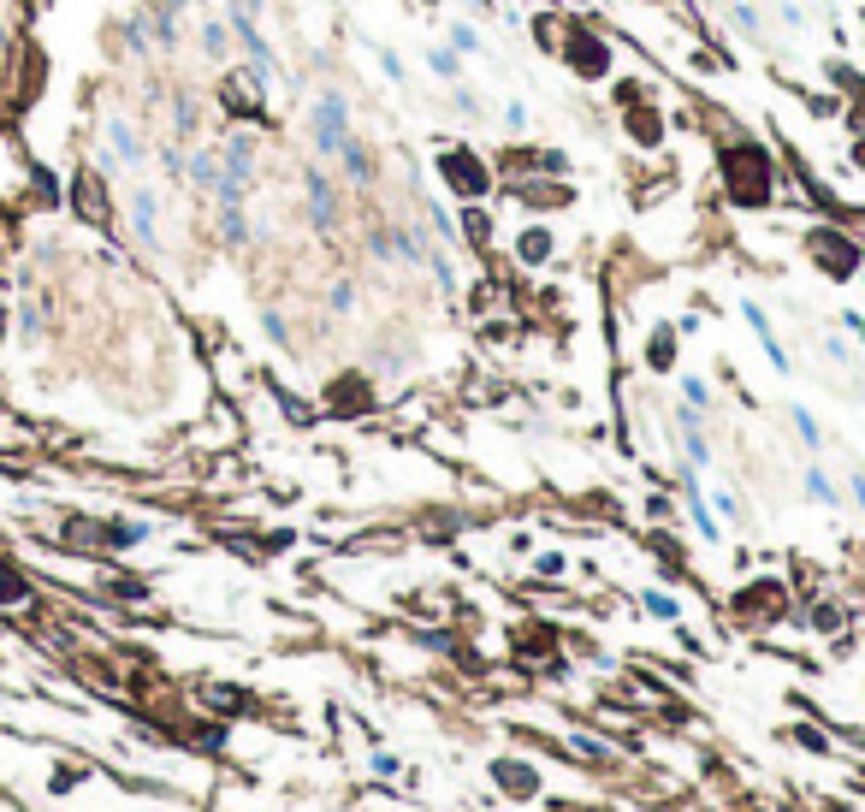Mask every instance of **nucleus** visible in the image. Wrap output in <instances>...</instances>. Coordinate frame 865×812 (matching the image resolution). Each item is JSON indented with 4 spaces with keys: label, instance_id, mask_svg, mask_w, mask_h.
Returning <instances> with one entry per match:
<instances>
[{
    "label": "nucleus",
    "instance_id": "nucleus-21",
    "mask_svg": "<svg viewBox=\"0 0 865 812\" xmlns=\"http://www.w3.org/2000/svg\"><path fill=\"white\" fill-rule=\"evenodd\" d=\"M824 77H830L842 95H865V77L853 72V66H842V59H830V66H824Z\"/></svg>",
    "mask_w": 865,
    "mask_h": 812
},
{
    "label": "nucleus",
    "instance_id": "nucleus-16",
    "mask_svg": "<svg viewBox=\"0 0 865 812\" xmlns=\"http://www.w3.org/2000/svg\"><path fill=\"white\" fill-rule=\"evenodd\" d=\"M456 226H463V238H468V243H481V249H486V243H492V214H486L481 202H468Z\"/></svg>",
    "mask_w": 865,
    "mask_h": 812
},
{
    "label": "nucleus",
    "instance_id": "nucleus-19",
    "mask_svg": "<svg viewBox=\"0 0 865 812\" xmlns=\"http://www.w3.org/2000/svg\"><path fill=\"white\" fill-rule=\"evenodd\" d=\"M202 54H208V59H226L231 54V24H226V18H208V24H202Z\"/></svg>",
    "mask_w": 865,
    "mask_h": 812
},
{
    "label": "nucleus",
    "instance_id": "nucleus-25",
    "mask_svg": "<svg viewBox=\"0 0 865 812\" xmlns=\"http://www.w3.org/2000/svg\"><path fill=\"white\" fill-rule=\"evenodd\" d=\"M504 125H510V131H527V101H504Z\"/></svg>",
    "mask_w": 865,
    "mask_h": 812
},
{
    "label": "nucleus",
    "instance_id": "nucleus-34",
    "mask_svg": "<svg viewBox=\"0 0 865 812\" xmlns=\"http://www.w3.org/2000/svg\"><path fill=\"white\" fill-rule=\"evenodd\" d=\"M699 6H706V13H724V6H729V0H699Z\"/></svg>",
    "mask_w": 865,
    "mask_h": 812
},
{
    "label": "nucleus",
    "instance_id": "nucleus-17",
    "mask_svg": "<svg viewBox=\"0 0 865 812\" xmlns=\"http://www.w3.org/2000/svg\"><path fill=\"white\" fill-rule=\"evenodd\" d=\"M557 30H569L563 18H552V13H534V24H527V36H534V48H545V54H557L563 48V36Z\"/></svg>",
    "mask_w": 865,
    "mask_h": 812
},
{
    "label": "nucleus",
    "instance_id": "nucleus-32",
    "mask_svg": "<svg viewBox=\"0 0 865 812\" xmlns=\"http://www.w3.org/2000/svg\"><path fill=\"white\" fill-rule=\"evenodd\" d=\"M238 6H243V13H256V18H261V6H267V0H238Z\"/></svg>",
    "mask_w": 865,
    "mask_h": 812
},
{
    "label": "nucleus",
    "instance_id": "nucleus-23",
    "mask_svg": "<svg viewBox=\"0 0 865 812\" xmlns=\"http://www.w3.org/2000/svg\"><path fill=\"white\" fill-rule=\"evenodd\" d=\"M806 492H812V499L824 504V510H830V504H836V486L824 481V469H806Z\"/></svg>",
    "mask_w": 865,
    "mask_h": 812
},
{
    "label": "nucleus",
    "instance_id": "nucleus-24",
    "mask_svg": "<svg viewBox=\"0 0 865 812\" xmlns=\"http://www.w3.org/2000/svg\"><path fill=\"white\" fill-rule=\"evenodd\" d=\"M327 302H332V309H338V314H344V309H356V285H350V279H338Z\"/></svg>",
    "mask_w": 865,
    "mask_h": 812
},
{
    "label": "nucleus",
    "instance_id": "nucleus-31",
    "mask_svg": "<svg viewBox=\"0 0 865 812\" xmlns=\"http://www.w3.org/2000/svg\"><path fill=\"white\" fill-rule=\"evenodd\" d=\"M468 13H481V18H492V0H468Z\"/></svg>",
    "mask_w": 865,
    "mask_h": 812
},
{
    "label": "nucleus",
    "instance_id": "nucleus-27",
    "mask_svg": "<svg viewBox=\"0 0 865 812\" xmlns=\"http://www.w3.org/2000/svg\"><path fill=\"white\" fill-rule=\"evenodd\" d=\"M795 428H800V439H806V445H818V421H812L806 410H795Z\"/></svg>",
    "mask_w": 865,
    "mask_h": 812
},
{
    "label": "nucleus",
    "instance_id": "nucleus-28",
    "mask_svg": "<svg viewBox=\"0 0 865 812\" xmlns=\"http://www.w3.org/2000/svg\"><path fill=\"white\" fill-rule=\"evenodd\" d=\"M178 131H196V101H178Z\"/></svg>",
    "mask_w": 865,
    "mask_h": 812
},
{
    "label": "nucleus",
    "instance_id": "nucleus-4",
    "mask_svg": "<svg viewBox=\"0 0 865 812\" xmlns=\"http://www.w3.org/2000/svg\"><path fill=\"white\" fill-rule=\"evenodd\" d=\"M557 54H563L569 72L587 77V84H605V77H610V59H617L605 36H593V30H581V24H569V42L557 48Z\"/></svg>",
    "mask_w": 865,
    "mask_h": 812
},
{
    "label": "nucleus",
    "instance_id": "nucleus-6",
    "mask_svg": "<svg viewBox=\"0 0 865 812\" xmlns=\"http://www.w3.org/2000/svg\"><path fill=\"white\" fill-rule=\"evenodd\" d=\"M623 137L635 149H658L664 143V119H658L653 101H635V107H623Z\"/></svg>",
    "mask_w": 865,
    "mask_h": 812
},
{
    "label": "nucleus",
    "instance_id": "nucleus-12",
    "mask_svg": "<svg viewBox=\"0 0 865 812\" xmlns=\"http://www.w3.org/2000/svg\"><path fill=\"white\" fill-rule=\"evenodd\" d=\"M362 48H368V54H374V66H380V72H385V84H410V66H403V54H398V48H385V42H374V36H362Z\"/></svg>",
    "mask_w": 865,
    "mask_h": 812
},
{
    "label": "nucleus",
    "instance_id": "nucleus-15",
    "mask_svg": "<svg viewBox=\"0 0 865 812\" xmlns=\"http://www.w3.org/2000/svg\"><path fill=\"white\" fill-rule=\"evenodd\" d=\"M445 42H451L463 59H468V54H486V36L468 24V18H451V24H445Z\"/></svg>",
    "mask_w": 865,
    "mask_h": 812
},
{
    "label": "nucleus",
    "instance_id": "nucleus-8",
    "mask_svg": "<svg viewBox=\"0 0 865 812\" xmlns=\"http://www.w3.org/2000/svg\"><path fill=\"white\" fill-rule=\"evenodd\" d=\"M302 185H309V220H314V226H332V214H338V190L327 185V172H302Z\"/></svg>",
    "mask_w": 865,
    "mask_h": 812
},
{
    "label": "nucleus",
    "instance_id": "nucleus-3",
    "mask_svg": "<svg viewBox=\"0 0 865 812\" xmlns=\"http://www.w3.org/2000/svg\"><path fill=\"white\" fill-rule=\"evenodd\" d=\"M724 167H735L741 178H729V196L741 202V208H759V202H770V155L752 143H735V155H724Z\"/></svg>",
    "mask_w": 865,
    "mask_h": 812
},
{
    "label": "nucleus",
    "instance_id": "nucleus-26",
    "mask_svg": "<svg viewBox=\"0 0 865 812\" xmlns=\"http://www.w3.org/2000/svg\"><path fill=\"white\" fill-rule=\"evenodd\" d=\"M646 611H653V617H676V599H664V593H646Z\"/></svg>",
    "mask_w": 865,
    "mask_h": 812
},
{
    "label": "nucleus",
    "instance_id": "nucleus-20",
    "mask_svg": "<svg viewBox=\"0 0 865 812\" xmlns=\"http://www.w3.org/2000/svg\"><path fill=\"white\" fill-rule=\"evenodd\" d=\"M646 362H653V368H670V362H676V327H658V332H653Z\"/></svg>",
    "mask_w": 865,
    "mask_h": 812
},
{
    "label": "nucleus",
    "instance_id": "nucleus-22",
    "mask_svg": "<svg viewBox=\"0 0 865 812\" xmlns=\"http://www.w3.org/2000/svg\"><path fill=\"white\" fill-rule=\"evenodd\" d=\"M522 202H534V208H539V202H545V208H563L569 190H563V185H527V190H522Z\"/></svg>",
    "mask_w": 865,
    "mask_h": 812
},
{
    "label": "nucleus",
    "instance_id": "nucleus-1",
    "mask_svg": "<svg viewBox=\"0 0 865 812\" xmlns=\"http://www.w3.org/2000/svg\"><path fill=\"white\" fill-rule=\"evenodd\" d=\"M433 167H439V178H445V190H451V196H463V202L492 196V167H486L474 149L451 143V149H439V155H433Z\"/></svg>",
    "mask_w": 865,
    "mask_h": 812
},
{
    "label": "nucleus",
    "instance_id": "nucleus-10",
    "mask_svg": "<svg viewBox=\"0 0 865 812\" xmlns=\"http://www.w3.org/2000/svg\"><path fill=\"white\" fill-rule=\"evenodd\" d=\"M427 72L439 77L445 89H451V84H463V54H456L451 42H433V48H427Z\"/></svg>",
    "mask_w": 865,
    "mask_h": 812
},
{
    "label": "nucleus",
    "instance_id": "nucleus-7",
    "mask_svg": "<svg viewBox=\"0 0 865 812\" xmlns=\"http://www.w3.org/2000/svg\"><path fill=\"white\" fill-rule=\"evenodd\" d=\"M142 160H149V149H142V137L137 131L125 125V119H113V125H107V155H101V167H142Z\"/></svg>",
    "mask_w": 865,
    "mask_h": 812
},
{
    "label": "nucleus",
    "instance_id": "nucleus-30",
    "mask_svg": "<svg viewBox=\"0 0 865 812\" xmlns=\"http://www.w3.org/2000/svg\"><path fill=\"white\" fill-rule=\"evenodd\" d=\"M848 160H853V167H860V172H865V131H860V137H853V149H848Z\"/></svg>",
    "mask_w": 865,
    "mask_h": 812
},
{
    "label": "nucleus",
    "instance_id": "nucleus-11",
    "mask_svg": "<svg viewBox=\"0 0 865 812\" xmlns=\"http://www.w3.org/2000/svg\"><path fill=\"white\" fill-rule=\"evenodd\" d=\"M338 160H344V172H350V185H374V149L362 143V137H350V143L338 149Z\"/></svg>",
    "mask_w": 865,
    "mask_h": 812
},
{
    "label": "nucleus",
    "instance_id": "nucleus-5",
    "mask_svg": "<svg viewBox=\"0 0 865 812\" xmlns=\"http://www.w3.org/2000/svg\"><path fill=\"white\" fill-rule=\"evenodd\" d=\"M806 249H812V261H818V267L830 273V279H853V267H860V243H848L842 231H830V226L812 231Z\"/></svg>",
    "mask_w": 865,
    "mask_h": 812
},
{
    "label": "nucleus",
    "instance_id": "nucleus-29",
    "mask_svg": "<svg viewBox=\"0 0 865 812\" xmlns=\"http://www.w3.org/2000/svg\"><path fill=\"white\" fill-rule=\"evenodd\" d=\"M681 392H688V403H694V410L706 403V380H681Z\"/></svg>",
    "mask_w": 865,
    "mask_h": 812
},
{
    "label": "nucleus",
    "instance_id": "nucleus-18",
    "mask_svg": "<svg viewBox=\"0 0 865 812\" xmlns=\"http://www.w3.org/2000/svg\"><path fill=\"white\" fill-rule=\"evenodd\" d=\"M190 185L196 190H220V155H208V149H196V155H190Z\"/></svg>",
    "mask_w": 865,
    "mask_h": 812
},
{
    "label": "nucleus",
    "instance_id": "nucleus-33",
    "mask_svg": "<svg viewBox=\"0 0 865 812\" xmlns=\"http://www.w3.org/2000/svg\"><path fill=\"white\" fill-rule=\"evenodd\" d=\"M853 499H860V510H865V474H860V481H853Z\"/></svg>",
    "mask_w": 865,
    "mask_h": 812
},
{
    "label": "nucleus",
    "instance_id": "nucleus-13",
    "mask_svg": "<svg viewBox=\"0 0 865 812\" xmlns=\"http://www.w3.org/2000/svg\"><path fill=\"white\" fill-rule=\"evenodd\" d=\"M724 18L741 30V36H747V42H765V18H759V6H752V0H729Z\"/></svg>",
    "mask_w": 865,
    "mask_h": 812
},
{
    "label": "nucleus",
    "instance_id": "nucleus-2",
    "mask_svg": "<svg viewBox=\"0 0 865 812\" xmlns=\"http://www.w3.org/2000/svg\"><path fill=\"white\" fill-rule=\"evenodd\" d=\"M350 101L338 95V89H320V95L309 101V143L314 155H338L344 143H350Z\"/></svg>",
    "mask_w": 865,
    "mask_h": 812
},
{
    "label": "nucleus",
    "instance_id": "nucleus-9",
    "mask_svg": "<svg viewBox=\"0 0 865 812\" xmlns=\"http://www.w3.org/2000/svg\"><path fill=\"white\" fill-rule=\"evenodd\" d=\"M552 249H557L552 226H527L522 238H516V256H522V267H545V261H552Z\"/></svg>",
    "mask_w": 865,
    "mask_h": 812
},
{
    "label": "nucleus",
    "instance_id": "nucleus-14",
    "mask_svg": "<svg viewBox=\"0 0 865 812\" xmlns=\"http://www.w3.org/2000/svg\"><path fill=\"white\" fill-rule=\"evenodd\" d=\"M131 231H137V243H155V190L131 196Z\"/></svg>",
    "mask_w": 865,
    "mask_h": 812
}]
</instances>
